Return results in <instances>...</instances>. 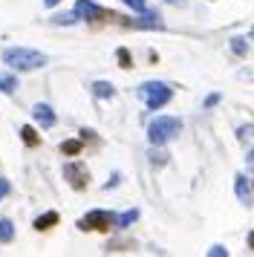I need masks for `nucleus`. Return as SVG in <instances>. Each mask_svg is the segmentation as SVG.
Masks as SVG:
<instances>
[{
    "label": "nucleus",
    "instance_id": "nucleus-1",
    "mask_svg": "<svg viewBox=\"0 0 254 257\" xmlns=\"http://www.w3.org/2000/svg\"><path fill=\"white\" fill-rule=\"evenodd\" d=\"M3 64L15 72H35V70H44L49 64V55L29 47H6L3 49Z\"/></svg>",
    "mask_w": 254,
    "mask_h": 257
},
{
    "label": "nucleus",
    "instance_id": "nucleus-2",
    "mask_svg": "<svg viewBox=\"0 0 254 257\" xmlns=\"http://www.w3.org/2000/svg\"><path fill=\"white\" fill-rule=\"evenodd\" d=\"M179 133H182V118L176 116H156L148 124V142L153 148H162V145L173 142Z\"/></svg>",
    "mask_w": 254,
    "mask_h": 257
},
{
    "label": "nucleus",
    "instance_id": "nucleus-3",
    "mask_svg": "<svg viewBox=\"0 0 254 257\" xmlns=\"http://www.w3.org/2000/svg\"><path fill=\"white\" fill-rule=\"evenodd\" d=\"M139 95L145 98L148 110H162L173 98V87L165 81H145V84H139Z\"/></svg>",
    "mask_w": 254,
    "mask_h": 257
},
{
    "label": "nucleus",
    "instance_id": "nucleus-4",
    "mask_svg": "<svg viewBox=\"0 0 254 257\" xmlns=\"http://www.w3.org/2000/svg\"><path fill=\"white\" fill-rule=\"evenodd\" d=\"M78 228L81 231H110V228H115V214L104 208H92L78 220Z\"/></svg>",
    "mask_w": 254,
    "mask_h": 257
},
{
    "label": "nucleus",
    "instance_id": "nucleus-5",
    "mask_svg": "<svg viewBox=\"0 0 254 257\" xmlns=\"http://www.w3.org/2000/svg\"><path fill=\"white\" fill-rule=\"evenodd\" d=\"M72 12H75L78 21H87V24H98V21H104V18H113L107 9H101V6L92 3V0H75Z\"/></svg>",
    "mask_w": 254,
    "mask_h": 257
},
{
    "label": "nucleus",
    "instance_id": "nucleus-6",
    "mask_svg": "<svg viewBox=\"0 0 254 257\" xmlns=\"http://www.w3.org/2000/svg\"><path fill=\"white\" fill-rule=\"evenodd\" d=\"M64 176H67V182L75 191H84V188L90 185V171H87L84 162H67L64 165Z\"/></svg>",
    "mask_w": 254,
    "mask_h": 257
},
{
    "label": "nucleus",
    "instance_id": "nucleus-7",
    "mask_svg": "<svg viewBox=\"0 0 254 257\" xmlns=\"http://www.w3.org/2000/svg\"><path fill=\"white\" fill-rule=\"evenodd\" d=\"M32 116H35V121H38V124H41L44 130L55 127V121H58V116H55V110H52V104H46V101H38V104L32 107Z\"/></svg>",
    "mask_w": 254,
    "mask_h": 257
},
{
    "label": "nucleus",
    "instance_id": "nucleus-8",
    "mask_svg": "<svg viewBox=\"0 0 254 257\" xmlns=\"http://www.w3.org/2000/svg\"><path fill=\"white\" fill-rule=\"evenodd\" d=\"M58 222H61V214L58 211H44V214H38L32 222L35 231H49V228H55Z\"/></svg>",
    "mask_w": 254,
    "mask_h": 257
},
{
    "label": "nucleus",
    "instance_id": "nucleus-9",
    "mask_svg": "<svg viewBox=\"0 0 254 257\" xmlns=\"http://www.w3.org/2000/svg\"><path fill=\"white\" fill-rule=\"evenodd\" d=\"M234 194H237V199H240L245 208L251 205V185H248V179H245L242 174L234 176Z\"/></svg>",
    "mask_w": 254,
    "mask_h": 257
},
{
    "label": "nucleus",
    "instance_id": "nucleus-10",
    "mask_svg": "<svg viewBox=\"0 0 254 257\" xmlns=\"http://www.w3.org/2000/svg\"><path fill=\"white\" fill-rule=\"evenodd\" d=\"M0 93H6V95L18 93V75H12V72H0Z\"/></svg>",
    "mask_w": 254,
    "mask_h": 257
},
{
    "label": "nucleus",
    "instance_id": "nucleus-11",
    "mask_svg": "<svg viewBox=\"0 0 254 257\" xmlns=\"http://www.w3.org/2000/svg\"><path fill=\"white\" fill-rule=\"evenodd\" d=\"M15 240V222L9 220V217H0V243L6 245Z\"/></svg>",
    "mask_w": 254,
    "mask_h": 257
},
{
    "label": "nucleus",
    "instance_id": "nucleus-12",
    "mask_svg": "<svg viewBox=\"0 0 254 257\" xmlns=\"http://www.w3.org/2000/svg\"><path fill=\"white\" fill-rule=\"evenodd\" d=\"M139 220V208H130L124 214H115V228H130Z\"/></svg>",
    "mask_w": 254,
    "mask_h": 257
},
{
    "label": "nucleus",
    "instance_id": "nucleus-13",
    "mask_svg": "<svg viewBox=\"0 0 254 257\" xmlns=\"http://www.w3.org/2000/svg\"><path fill=\"white\" fill-rule=\"evenodd\" d=\"M21 139H23V145H29V148H38V145H41L38 130L29 127V124H23V127H21Z\"/></svg>",
    "mask_w": 254,
    "mask_h": 257
},
{
    "label": "nucleus",
    "instance_id": "nucleus-14",
    "mask_svg": "<svg viewBox=\"0 0 254 257\" xmlns=\"http://www.w3.org/2000/svg\"><path fill=\"white\" fill-rule=\"evenodd\" d=\"M92 93L98 95V98H113L115 95V87L110 81H95L92 84Z\"/></svg>",
    "mask_w": 254,
    "mask_h": 257
},
{
    "label": "nucleus",
    "instance_id": "nucleus-15",
    "mask_svg": "<svg viewBox=\"0 0 254 257\" xmlns=\"http://www.w3.org/2000/svg\"><path fill=\"white\" fill-rule=\"evenodd\" d=\"M81 151H84V142H81V139H67V142H61V153H67V156H78Z\"/></svg>",
    "mask_w": 254,
    "mask_h": 257
},
{
    "label": "nucleus",
    "instance_id": "nucleus-16",
    "mask_svg": "<svg viewBox=\"0 0 254 257\" xmlns=\"http://www.w3.org/2000/svg\"><path fill=\"white\" fill-rule=\"evenodd\" d=\"M231 49H234V55L245 58V55H248V44H245V38H231Z\"/></svg>",
    "mask_w": 254,
    "mask_h": 257
},
{
    "label": "nucleus",
    "instance_id": "nucleus-17",
    "mask_svg": "<svg viewBox=\"0 0 254 257\" xmlns=\"http://www.w3.org/2000/svg\"><path fill=\"white\" fill-rule=\"evenodd\" d=\"M115 58H118V64H121L124 70H130V67H133V58H130V49L118 47V49H115Z\"/></svg>",
    "mask_w": 254,
    "mask_h": 257
},
{
    "label": "nucleus",
    "instance_id": "nucleus-18",
    "mask_svg": "<svg viewBox=\"0 0 254 257\" xmlns=\"http://www.w3.org/2000/svg\"><path fill=\"white\" fill-rule=\"evenodd\" d=\"M52 21H55V24H61V26H69V24H75L78 18H75V12H61V15H55Z\"/></svg>",
    "mask_w": 254,
    "mask_h": 257
},
{
    "label": "nucleus",
    "instance_id": "nucleus-19",
    "mask_svg": "<svg viewBox=\"0 0 254 257\" xmlns=\"http://www.w3.org/2000/svg\"><path fill=\"white\" fill-rule=\"evenodd\" d=\"M208 257H228V248L225 245H211L208 248Z\"/></svg>",
    "mask_w": 254,
    "mask_h": 257
},
{
    "label": "nucleus",
    "instance_id": "nucleus-20",
    "mask_svg": "<svg viewBox=\"0 0 254 257\" xmlns=\"http://www.w3.org/2000/svg\"><path fill=\"white\" fill-rule=\"evenodd\" d=\"M12 194V185H9V179H3V176H0V202H3V199L9 197Z\"/></svg>",
    "mask_w": 254,
    "mask_h": 257
},
{
    "label": "nucleus",
    "instance_id": "nucleus-21",
    "mask_svg": "<svg viewBox=\"0 0 254 257\" xmlns=\"http://www.w3.org/2000/svg\"><path fill=\"white\" fill-rule=\"evenodd\" d=\"M219 101H222V95H219V93H211V95L205 98V110H211V107H217Z\"/></svg>",
    "mask_w": 254,
    "mask_h": 257
},
{
    "label": "nucleus",
    "instance_id": "nucleus-22",
    "mask_svg": "<svg viewBox=\"0 0 254 257\" xmlns=\"http://www.w3.org/2000/svg\"><path fill=\"white\" fill-rule=\"evenodd\" d=\"M150 156H153V165H162L165 159H168V153H162V151H153Z\"/></svg>",
    "mask_w": 254,
    "mask_h": 257
},
{
    "label": "nucleus",
    "instance_id": "nucleus-23",
    "mask_svg": "<svg viewBox=\"0 0 254 257\" xmlns=\"http://www.w3.org/2000/svg\"><path fill=\"white\" fill-rule=\"evenodd\" d=\"M118 182H121V174H113V176H110V182H107V185H104V188L110 191V188H115V185H118Z\"/></svg>",
    "mask_w": 254,
    "mask_h": 257
},
{
    "label": "nucleus",
    "instance_id": "nucleus-24",
    "mask_svg": "<svg viewBox=\"0 0 254 257\" xmlns=\"http://www.w3.org/2000/svg\"><path fill=\"white\" fill-rule=\"evenodd\" d=\"M245 243H248V248L254 251V231H248V237H245Z\"/></svg>",
    "mask_w": 254,
    "mask_h": 257
},
{
    "label": "nucleus",
    "instance_id": "nucleus-25",
    "mask_svg": "<svg viewBox=\"0 0 254 257\" xmlns=\"http://www.w3.org/2000/svg\"><path fill=\"white\" fill-rule=\"evenodd\" d=\"M58 3H61V0H44V6H46V9H52V6H58Z\"/></svg>",
    "mask_w": 254,
    "mask_h": 257
},
{
    "label": "nucleus",
    "instance_id": "nucleus-26",
    "mask_svg": "<svg viewBox=\"0 0 254 257\" xmlns=\"http://www.w3.org/2000/svg\"><path fill=\"white\" fill-rule=\"evenodd\" d=\"M168 3H173V6H185V0H168Z\"/></svg>",
    "mask_w": 254,
    "mask_h": 257
},
{
    "label": "nucleus",
    "instance_id": "nucleus-27",
    "mask_svg": "<svg viewBox=\"0 0 254 257\" xmlns=\"http://www.w3.org/2000/svg\"><path fill=\"white\" fill-rule=\"evenodd\" d=\"M248 165H251V168H254V151L248 153Z\"/></svg>",
    "mask_w": 254,
    "mask_h": 257
},
{
    "label": "nucleus",
    "instance_id": "nucleus-28",
    "mask_svg": "<svg viewBox=\"0 0 254 257\" xmlns=\"http://www.w3.org/2000/svg\"><path fill=\"white\" fill-rule=\"evenodd\" d=\"M248 41H254V29H251V32H248Z\"/></svg>",
    "mask_w": 254,
    "mask_h": 257
}]
</instances>
